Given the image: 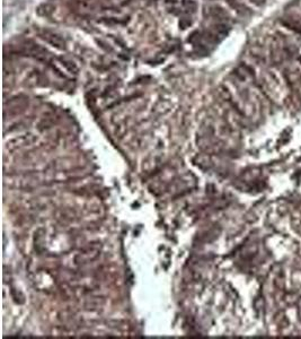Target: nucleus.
<instances>
[{"mask_svg": "<svg viewBox=\"0 0 301 339\" xmlns=\"http://www.w3.org/2000/svg\"><path fill=\"white\" fill-rule=\"evenodd\" d=\"M251 1L253 3H255V5H257V6H263L264 3H265L266 0H251Z\"/></svg>", "mask_w": 301, "mask_h": 339, "instance_id": "obj_2", "label": "nucleus"}, {"mask_svg": "<svg viewBox=\"0 0 301 339\" xmlns=\"http://www.w3.org/2000/svg\"><path fill=\"white\" fill-rule=\"evenodd\" d=\"M42 38L44 39L46 42L50 43L51 45L56 46L57 49H64V44H66V43H64L63 40L61 39L59 35L51 33V32H45V33L42 35Z\"/></svg>", "mask_w": 301, "mask_h": 339, "instance_id": "obj_1", "label": "nucleus"}]
</instances>
